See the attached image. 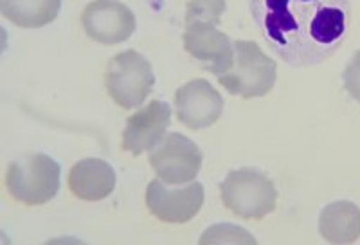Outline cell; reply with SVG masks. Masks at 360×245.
Segmentation results:
<instances>
[{
  "instance_id": "17",
  "label": "cell",
  "mask_w": 360,
  "mask_h": 245,
  "mask_svg": "<svg viewBox=\"0 0 360 245\" xmlns=\"http://www.w3.org/2000/svg\"><path fill=\"white\" fill-rule=\"evenodd\" d=\"M342 85L355 101L360 103V51L352 56L349 63L344 67Z\"/></svg>"
},
{
  "instance_id": "4",
  "label": "cell",
  "mask_w": 360,
  "mask_h": 245,
  "mask_svg": "<svg viewBox=\"0 0 360 245\" xmlns=\"http://www.w3.org/2000/svg\"><path fill=\"white\" fill-rule=\"evenodd\" d=\"M62 168L45 153H31L13 161L6 170V189L13 201L29 206H44L58 195Z\"/></svg>"
},
{
  "instance_id": "3",
  "label": "cell",
  "mask_w": 360,
  "mask_h": 245,
  "mask_svg": "<svg viewBox=\"0 0 360 245\" xmlns=\"http://www.w3.org/2000/svg\"><path fill=\"white\" fill-rule=\"evenodd\" d=\"M221 202L243 220H262L278 208L274 182L254 168H240L227 173L220 184Z\"/></svg>"
},
{
  "instance_id": "10",
  "label": "cell",
  "mask_w": 360,
  "mask_h": 245,
  "mask_svg": "<svg viewBox=\"0 0 360 245\" xmlns=\"http://www.w3.org/2000/svg\"><path fill=\"white\" fill-rule=\"evenodd\" d=\"M224 112V98L207 80H191L176 90L175 115L189 130L213 127Z\"/></svg>"
},
{
  "instance_id": "13",
  "label": "cell",
  "mask_w": 360,
  "mask_h": 245,
  "mask_svg": "<svg viewBox=\"0 0 360 245\" xmlns=\"http://www.w3.org/2000/svg\"><path fill=\"white\" fill-rule=\"evenodd\" d=\"M319 233L330 244H353L360 238V208L353 202L337 201L319 215Z\"/></svg>"
},
{
  "instance_id": "1",
  "label": "cell",
  "mask_w": 360,
  "mask_h": 245,
  "mask_svg": "<svg viewBox=\"0 0 360 245\" xmlns=\"http://www.w3.org/2000/svg\"><path fill=\"white\" fill-rule=\"evenodd\" d=\"M249 8L270 49L297 69L335 54L352 22L349 0H249Z\"/></svg>"
},
{
  "instance_id": "9",
  "label": "cell",
  "mask_w": 360,
  "mask_h": 245,
  "mask_svg": "<svg viewBox=\"0 0 360 245\" xmlns=\"http://www.w3.org/2000/svg\"><path fill=\"white\" fill-rule=\"evenodd\" d=\"M186 53L191 54L197 61L214 76H221L234 63V42L217 24L209 22H189L182 34Z\"/></svg>"
},
{
  "instance_id": "14",
  "label": "cell",
  "mask_w": 360,
  "mask_h": 245,
  "mask_svg": "<svg viewBox=\"0 0 360 245\" xmlns=\"http://www.w3.org/2000/svg\"><path fill=\"white\" fill-rule=\"evenodd\" d=\"M62 0H0V13L13 25L38 29L53 24L60 15Z\"/></svg>"
},
{
  "instance_id": "16",
  "label": "cell",
  "mask_w": 360,
  "mask_h": 245,
  "mask_svg": "<svg viewBox=\"0 0 360 245\" xmlns=\"http://www.w3.org/2000/svg\"><path fill=\"white\" fill-rule=\"evenodd\" d=\"M200 244H256V238L233 224L211 225L200 237Z\"/></svg>"
},
{
  "instance_id": "2",
  "label": "cell",
  "mask_w": 360,
  "mask_h": 245,
  "mask_svg": "<svg viewBox=\"0 0 360 245\" xmlns=\"http://www.w3.org/2000/svg\"><path fill=\"white\" fill-rule=\"evenodd\" d=\"M278 80V63L256 42H234V63L218 76V82L229 94L243 99L270 94Z\"/></svg>"
},
{
  "instance_id": "15",
  "label": "cell",
  "mask_w": 360,
  "mask_h": 245,
  "mask_svg": "<svg viewBox=\"0 0 360 245\" xmlns=\"http://www.w3.org/2000/svg\"><path fill=\"white\" fill-rule=\"evenodd\" d=\"M225 0H189L186 8V24L189 22H209L218 24L224 17Z\"/></svg>"
},
{
  "instance_id": "5",
  "label": "cell",
  "mask_w": 360,
  "mask_h": 245,
  "mask_svg": "<svg viewBox=\"0 0 360 245\" xmlns=\"http://www.w3.org/2000/svg\"><path fill=\"white\" fill-rule=\"evenodd\" d=\"M105 87L115 105L124 111L137 108L144 105L155 87L152 63L134 49L115 54L107 63Z\"/></svg>"
},
{
  "instance_id": "11",
  "label": "cell",
  "mask_w": 360,
  "mask_h": 245,
  "mask_svg": "<svg viewBox=\"0 0 360 245\" xmlns=\"http://www.w3.org/2000/svg\"><path fill=\"white\" fill-rule=\"evenodd\" d=\"M172 122V106L166 101L153 99L127 119L121 146L131 156L152 151L166 137Z\"/></svg>"
},
{
  "instance_id": "6",
  "label": "cell",
  "mask_w": 360,
  "mask_h": 245,
  "mask_svg": "<svg viewBox=\"0 0 360 245\" xmlns=\"http://www.w3.org/2000/svg\"><path fill=\"white\" fill-rule=\"evenodd\" d=\"M148 161L157 177L166 184H188L200 173L204 156L186 135L172 132L150 151Z\"/></svg>"
},
{
  "instance_id": "7",
  "label": "cell",
  "mask_w": 360,
  "mask_h": 245,
  "mask_svg": "<svg viewBox=\"0 0 360 245\" xmlns=\"http://www.w3.org/2000/svg\"><path fill=\"white\" fill-rule=\"evenodd\" d=\"M204 201L205 189L200 182H188L182 188H169L168 184L157 177L146 188L148 211L164 224H188L204 208Z\"/></svg>"
},
{
  "instance_id": "8",
  "label": "cell",
  "mask_w": 360,
  "mask_h": 245,
  "mask_svg": "<svg viewBox=\"0 0 360 245\" xmlns=\"http://www.w3.org/2000/svg\"><path fill=\"white\" fill-rule=\"evenodd\" d=\"M82 25L90 40L107 47L130 40L137 29L134 11L119 0H92L83 8Z\"/></svg>"
},
{
  "instance_id": "12",
  "label": "cell",
  "mask_w": 360,
  "mask_h": 245,
  "mask_svg": "<svg viewBox=\"0 0 360 245\" xmlns=\"http://www.w3.org/2000/svg\"><path fill=\"white\" fill-rule=\"evenodd\" d=\"M115 177L114 168L98 157L82 159L70 168L67 186L76 199L85 202H99L114 193Z\"/></svg>"
}]
</instances>
